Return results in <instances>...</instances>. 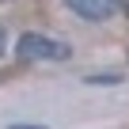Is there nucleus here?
Instances as JSON below:
<instances>
[{
    "label": "nucleus",
    "instance_id": "obj_6",
    "mask_svg": "<svg viewBox=\"0 0 129 129\" xmlns=\"http://www.w3.org/2000/svg\"><path fill=\"white\" fill-rule=\"evenodd\" d=\"M0 53H4V27H0Z\"/></svg>",
    "mask_w": 129,
    "mask_h": 129
},
{
    "label": "nucleus",
    "instance_id": "obj_1",
    "mask_svg": "<svg viewBox=\"0 0 129 129\" xmlns=\"http://www.w3.org/2000/svg\"><path fill=\"white\" fill-rule=\"evenodd\" d=\"M15 53L23 61H64V57H72V49L57 42V38H46V34H23Z\"/></svg>",
    "mask_w": 129,
    "mask_h": 129
},
{
    "label": "nucleus",
    "instance_id": "obj_2",
    "mask_svg": "<svg viewBox=\"0 0 129 129\" xmlns=\"http://www.w3.org/2000/svg\"><path fill=\"white\" fill-rule=\"evenodd\" d=\"M69 8L87 23H103L118 12V0H69Z\"/></svg>",
    "mask_w": 129,
    "mask_h": 129
},
{
    "label": "nucleus",
    "instance_id": "obj_3",
    "mask_svg": "<svg viewBox=\"0 0 129 129\" xmlns=\"http://www.w3.org/2000/svg\"><path fill=\"white\" fill-rule=\"evenodd\" d=\"M87 84H121V76L106 72V76H87Z\"/></svg>",
    "mask_w": 129,
    "mask_h": 129
},
{
    "label": "nucleus",
    "instance_id": "obj_4",
    "mask_svg": "<svg viewBox=\"0 0 129 129\" xmlns=\"http://www.w3.org/2000/svg\"><path fill=\"white\" fill-rule=\"evenodd\" d=\"M8 129H46V125H8Z\"/></svg>",
    "mask_w": 129,
    "mask_h": 129
},
{
    "label": "nucleus",
    "instance_id": "obj_5",
    "mask_svg": "<svg viewBox=\"0 0 129 129\" xmlns=\"http://www.w3.org/2000/svg\"><path fill=\"white\" fill-rule=\"evenodd\" d=\"M118 4H121V12H125V15H129V0H118Z\"/></svg>",
    "mask_w": 129,
    "mask_h": 129
}]
</instances>
